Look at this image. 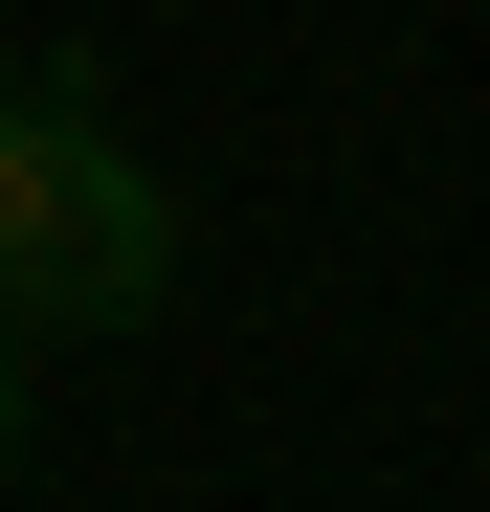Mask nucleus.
<instances>
[{"label":"nucleus","instance_id":"f257e3e1","mask_svg":"<svg viewBox=\"0 0 490 512\" xmlns=\"http://www.w3.org/2000/svg\"><path fill=\"white\" fill-rule=\"evenodd\" d=\"M156 290H179L156 156L112 134L90 45H23V67H0V334H134Z\"/></svg>","mask_w":490,"mask_h":512},{"label":"nucleus","instance_id":"f03ea898","mask_svg":"<svg viewBox=\"0 0 490 512\" xmlns=\"http://www.w3.org/2000/svg\"><path fill=\"white\" fill-rule=\"evenodd\" d=\"M0 468H23V334H0Z\"/></svg>","mask_w":490,"mask_h":512},{"label":"nucleus","instance_id":"7ed1b4c3","mask_svg":"<svg viewBox=\"0 0 490 512\" xmlns=\"http://www.w3.org/2000/svg\"><path fill=\"white\" fill-rule=\"evenodd\" d=\"M0 67H23V45H0Z\"/></svg>","mask_w":490,"mask_h":512}]
</instances>
